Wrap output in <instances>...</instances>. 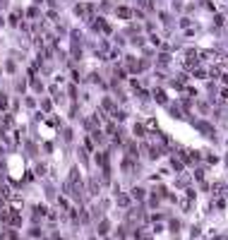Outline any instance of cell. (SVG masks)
I'll list each match as a JSON object with an SVG mask.
<instances>
[{
  "label": "cell",
  "instance_id": "cell-1",
  "mask_svg": "<svg viewBox=\"0 0 228 240\" xmlns=\"http://www.w3.org/2000/svg\"><path fill=\"white\" fill-rule=\"evenodd\" d=\"M115 15H118V17H132V10H127V7H118V10H115Z\"/></svg>",
  "mask_w": 228,
  "mask_h": 240
},
{
  "label": "cell",
  "instance_id": "cell-2",
  "mask_svg": "<svg viewBox=\"0 0 228 240\" xmlns=\"http://www.w3.org/2000/svg\"><path fill=\"white\" fill-rule=\"evenodd\" d=\"M132 194H135V199H142V197H144V192H142V187H135V190H132Z\"/></svg>",
  "mask_w": 228,
  "mask_h": 240
},
{
  "label": "cell",
  "instance_id": "cell-3",
  "mask_svg": "<svg viewBox=\"0 0 228 240\" xmlns=\"http://www.w3.org/2000/svg\"><path fill=\"white\" fill-rule=\"evenodd\" d=\"M0 108H7V96L5 94H0Z\"/></svg>",
  "mask_w": 228,
  "mask_h": 240
}]
</instances>
